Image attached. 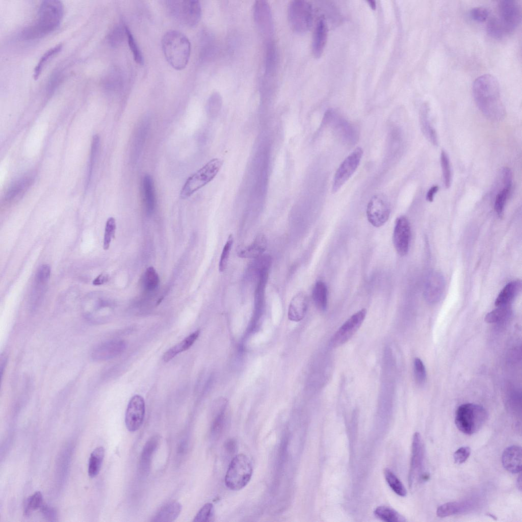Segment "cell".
I'll return each instance as SVG.
<instances>
[{"label":"cell","mask_w":522,"mask_h":522,"mask_svg":"<svg viewBox=\"0 0 522 522\" xmlns=\"http://www.w3.org/2000/svg\"><path fill=\"white\" fill-rule=\"evenodd\" d=\"M472 91L477 107L486 117L495 121L505 117L500 84L494 76L485 74L479 76L474 82Z\"/></svg>","instance_id":"6da1fadb"},{"label":"cell","mask_w":522,"mask_h":522,"mask_svg":"<svg viewBox=\"0 0 522 522\" xmlns=\"http://www.w3.org/2000/svg\"><path fill=\"white\" fill-rule=\"evenodd\" d=\"M64 15V7L60 1L47 0L40 5L36 21L25 28L20 38L31 40L43 37L54 31L60 25Z\"/></svg>","instance_id":"7a4b0ae2"},{"label":"cell","mask_w":522,"mask_h":522,"mask_svg":"<svg viewBox=\"0 0 522 522\" xmlns=\"http://www.w3.org/2000/svg\"><path fill=\"white\" fill-rule=\"evenodd\" d=\"M162 46L166 60L173 68H185L190 56L191 44L184 34L175 30L167 32L162 38Z\"/></svg>","instance_id":"3957f363"},{"label":"cell","mask_w":522,"mask_h":522,"mask_svg":"<svg viewBox=\"0 0 522 522\" xmlns=\"http://www.w3.org/2000/svg\"><path fill=\"white\" fill-rule=\"evenodd\" d=\"M487 418V412L482 406L466 403L457 408L455 422L456 427L461 432L472 435L481 428Z\"/></svg>","instance_id":"277c9868"},{"label":"cell","mask_w":522,"mask_h":522,"mask_svg":"<svg viewBox=\"0 0 522 522\" xmlns=\"http://www.w3.org/2000/svg\"><path fill=\"white\" fill-rule=\"evenodd\" d=\"M253 468L249 458L241 453L234 456L230 462L225 476V484L231 490H238L249 482Z\"/></svg>","instance_id":"5b68a950"},{"label":"cell","mask_w":522,"mask_h":522,"mask_svg":"<svg viewBox=\"0 0 522 522\" xmlns=\"http://www.w3.org/2000/svg\"><path fill=\"white\" fill-rule=\"evenodd\" d=\"M222 164L223 161L218 158L208 162L187 179L181 189L180 197L183 199L187 198L209 183L216 176Z\"/></svg>","instance_id":"8992f818"},{"label":"cell","mask_w":522,"mask_h":522,"mask_svg":"<svg viewBox=\"0 0 522 522\" xmlns=\"http://www.w3.org/2000/svg\"><path fill=\"white\" fill-rule=\"evenodd\" d=\"M288 18L291 29L295 32H307L313 22V10L311 4L305 1H291L288 7Z\"/></svg>","instance_id":"52a82bcc"},{"label":"cell","mask_w":522,"mask_h":522,"mask_svg":"<svg viewBox=\"0 0 522 522\" xmlns=\"http://www.w3.org/2000/svg\"><path fill=\"white\" fill-rule=\"evenodd\" d=\"M167 5L171 16L183 24L193 27L200 21L201 8L198 1H168Z\"/></svg>","instance_id":"ba28073f"},{"label":"cell","mask_w":522,"mask_h":522,"mask_svg":"<svg viewBox=\"0 0 522 522\" xmlns=\"http://www.w3.org/2000/svg\"><path fill=\"white\" fill-rule=\"evenodd\" d=\"M363 151L356 148L342 162L337 169L333 179L332 192H337L355 172L360 164Z\"/></svg>","instance_id":"9c48e42d"},{"label":"cell","mask_w":522,"mask_h":522,"mask_svg":"<svg viewBox=\"0 0 522 522\" xmlns=\"http://www.w3.org/2000/svg\"><path fill=\"white\" fill-rule=\"evenodd\" d=\"M499 19L507 34L512 33L519 24L521 18V8L517 1H501L498 5Z\"/></svg>","instance_id":"30bf717a"},{"label":"cell","mask_w":522,"mask_h":522,"mask_svg":"<svg viewBox=\"0 0 522 522\" xmlns=\"http://www.w3.org/2000/svg\"><path fill=\"white\" fill-rule=\"evenodd\" d=\"M367 216L369 222L374 226L379 227L388 220L390 207L388 199L383 194L374 195L368 202Z\"/></svg>","instance_id":"8fae6325"},{"label":"cell","mask_w":522,"mask_h":522,"mask_svg":"<svg viewBox=\"0 0 522 522\" xmlns=\"http://www.w3.org/2000/svg\"><path fill=\"white\" fill-rule=\"evenodd\" d=\"M424 458V446L421 435L415 432L413 436L411 456L408 475L409 487L413 488L417 481L422 478Z\"/></svg>","instance_id":"7c38bea8"},{"label":"cell","mask_w":522,"mask_h":522,"mask_svg":"<svg viewBox=\"0 0 522 522\" xmlns=\"http://www.w3.org/2000/svg\"><path fill=\"white\" fill-rule=\"evenodd\" d=\"M367 309L362 308L351 316L337 330L331 340L333 347H338L348 342L356 333L363 323Z\"/></svg>","instance_id":"4fadbf2b"},{"label":"cell","mask_w":522,"mask_h":522,"mask_svg":"<svg viewBox=\"0 0 522 522\" xmlns=\"http://www.w3.org/2000/svg\"><path fill=\"white\" fill-rule=\"evenodd\" d=\"M253 13L254 20L262 35L269 39L274 33V22L271 7L266 1L255 2Z\"/></svg>","instance_id":"5bb4252c"},{"label":"cell","mask_w":522,"mask_h":522,"mask_svg":"<svg viewBox=\"0 0 522 522\" xmlns=\"http://www.w3.org/2000/svg\"><path fill=\"white\" fill-rule=\"evenodd\" d=\"M145 411V402L143 397L138 395L132 397L125 416V423L128 430L134 432L140 428L144 421Z\"/></svg>","instance_id":"9a60e30c"},{"label":"cell","mask_w":522,"mask_h":522,"mask_svg":"<svg viewBox=\"0 0 522 522\" xmlns=\"http://www.w3.org/2000/svg\"><path fill=\"white\" fill-rule=\"evenodd\" d=\"M410 239V226L407 218L403 216L396 220L394 233L393 243L397 252L400 256L406 255L408 252Z\"/></svg>","instance_id":"2e32d148"},{"label":"cell","mask_w":522,"mask_h":522,"mask_svg":"<svg viewBox=\"0 0 522 522\" xmlns=\"http://www.w3.org/2000/svg\"><path fill=\"white\" fill-rule=\"evenodd\" d=\"M269 267H265L259 271L258 281L254 293V310L250 330H252L256 326L262 315L265 304V292L268 280Z\"/></svg>","instance_id":"e0dca14e"},{"label":"cell","mask_w":522,"mask_h":522,"mask_svg":"<svg viewBox=\"0 0 522 522\" xmlns=\"http://www.w3.org/2000/svg\"><path fill=\"white\" fill-rule=\"evenodd\" d=\"M445 288L443 275L438 272L431 273L427 277L424 289V297L430 304L437 302L440 299Z\"/></svg>","instance_id":"ac0fdd59"},{"label":"cell","mask_w":522,"mask_h":522,"mask_svg":"<svg viewBox=\"0 0 522 522\" xmlns=\"http://www.w3.org/2000/svg\"><path fill=\"white\" fill-rule=\"evenodd\" d=\"M328 27L326 20L321 16L316 24L312 40V52L315 58H320L327 42Z\"/></svg>","instance_id":"d6986e66"},{"label":"cell","mask_w":522,"mask_h":522,"mask_svg":"<svg viewBox=\"0 0 522 522\" xmlns=\"http://www.w3.org/2000/svg\"><path fill=\"white\" fill-rule=\"evenodd\" d=\"M123 342L112 341L99 345L91 353V358L95 361H101L111 359L117 356L124 349Z\"/></svg>","instance_id":"ffe728a7"},{"label":"cell","mask_w":522,"mask_h":522,"mask_svg":"<svg viewBox=\"0 0 522 522\" xmlns=\"http://www.w3.org/2000/svg\"><path fill=\"white\" fill-rule=\"evenodd\" d=\"M504 467L512 474H517L521 470V448L513 445L506 448L502 456Z\"/></svg>","instance_id":"44dd1931"},{"label":"cell","mask_w":522,"mask_h":522,"mask_svg":"<svg viewBox=\"0 0 522 522\" xmlns=\"http://www.w3.org/2000/svg\"><path fill=\"white\" fill-rule=\"evenodd\" d=\"M160 439L158 435L152 436L143 448L139 463V474L142 476L148 474L152 456L159 446Z\"/></svg>","instance_id":"7402d4cb"},{"label":"cell","mask_w":522,"mask_h":522,"mask_svg":"<svg viewBox=\"0 0 522 522\" xmlns=\"http://www.w3.org/2000/svg\"><path fill=\"white\" fill-rule=\"evenodd\" d=\"M308 301L306 294L302 292L296 294L289 306L288 316L292 321L298 322L304 317L308 307Z\"/></svg>","instance_id":"603a6c76"},{"label":"cell","mask_w":522,"mask_h":522,"mask_svg":"<svg viewBox=\"0 0 522 522\" xmlns=\"http://www.w3.org/2000/svg\"><path fill=\"white\" fill-rule=\"evenodd\" d=\"M267 247L266 236L260 233L253 242L247 246H240L237 249V254L241 258H257L261 256Z\"/></svg>","instance_id":"cb8c5ba5"},{"label":"cell","mask_w":522,"mask_h":522,"mask_svg":"<svg viewBox=\"0 0 522 522\" xmlns=\"http://www.w3.org/2000/svg\"><path fill=\"white\" fill-rule=\"evenodd\" d=\"M420 121L421 129L424 135L432 144L437 146L438 145L437 134L429 120V107L427 103H424L421 107Z\"/></svg>","instance_id":"d4e9b609"},{"label":"cell","mask_w":522,"mask_h":522,"mask_svg":"<svg viewBox=\"0 0 522 522\" xmlns=\"http://www.w3.org/2000/svg\"><path fill=\"white\" fill-rule=\"evenodd\" d=\"M521 286V282L519 280L512 281L507 283L497 296L495 305L500 306L509 304L520 291Z\"/></svg>","instance_id":"484cf974"},{"label":"cell","mask_w":522,"mask_h":522,"mask_svg":"<svg viewBox=\"0 0 522 522\" xmlns=\"http://www.w3.org/2000/svg\"><path fill=\"white\" fill-rule=\"evenodd\" d=\"M143 196L146 212L147 214L152 213L155 205V191L152 177L146 175L143 180Z\"/></svg>","instance_id":"4316f807"},{"label":"cell","mask_w":522,"mask_h":522,"mask_svg":"<svg viewBox=\"0 0 522 522\" xmlns=\"http://www.w3.org/2000/svg\"><path fill=\"white\" fill-rule=\"evenodd\" d=\"M181 510V505L176 502H170L164 506L156 514L152 521L171 522L178 516Z\"/></svg>","instance_id":"83f0119b"},{"label":"cell","mask_w":522,"mask_h":522,"mask_svg":"<svg viewBox=\"0 0 522 522\" xmlns=\"http://www.w3.org/2000/svg\"><path fill=\"white\" fill-rule=\"evenodd\" d=\"M199 333V330L195 331L180 343L168 349L163 356V360L165 362H168L177 354L189 349L197 339Z\"/></svg>","instance_id":"f1b7e54d"},{"label":"cell","mask_w":522,"mask_h":522,"mask_svg":"<svg viewBox=\"0 0 522 522\" xmlns=\"http://www.w3.org/2000/svg\"><path fill=\"white\" fill-rule=\"evenodd\" d=\"M33 176H24L14 183L8 190L5 196L6 201H10L27 190L33 181Z\"/></svg>","instance_id":"f546056e"},{"label":"cell","mask_w":522,"mask_h":522,"mask_svg":"<svg viewBox=\"0 0 522 522\" xmlns=\"http://www.w3.org/2000/svg\"><path fill=\"white\" fill-rule=\"evenodd\" d=\"M312 299L316 307L320 310H325L327 306V289L325 283L318 281L313 289Z\"/></svg>","instance_id":"4dcf8cb0"},{"label":"cell","mask_w":522,"mask_h":522,"mask_svg":"<svg viewBox=\"0 0 522 522\" xmlns=\"http://www.w3.org/2000/svg\"><path fill=\"white\" fill-rule=\"evenodd\" d=\"M105 456V449L102 447L95 449L90 455L88 464L89 476L94 478L99 472Z\"/></svg>","instance_id":"1f68e13d"},{"label":"cell","mask_w":522,"mask_h":522,"mask_svg":"<svg viewBox=\"0 0 522 522\" xmlns=\"http://www.w3.org/2000/svg\"><path fill=\"white\" fill-rule=\"evenodd\" d=\"M467 505L462 502H451L445 503L438 507L436 514L440 517L460 513L465 510Z\"/></svg>","instance_id":"d6a6232c"},{"label":"cell","mask_w":522,"mask_h":522,"mask_svg":"<svg viewBox=\"0 0 522 522\" xmlns=\"http://www.w3.org/2000/svg\"><path fill=\"white\" fill-rule=\"evenodd\" d=\"M374 514L377 518L386 522H401L406 520L397 511L387 506L377 507L374 511Z\"/></svg>","instance_id":"836d02e7"},{"label":"cell","mask_w":522,"mask_h":522,"mask_svg":"<svg viewBox=\"0 0 522 522\" xmlns=\"http://www.w3.org/2000/svg\"><path fill=\"white\" fill-rule=\"evenodd\" d=\"M384 475L386 482L395 493L401 497L406 495L407 491L404 485L390 469L385 468Z\"/></svg>","instance_id":"e575fe53"},{"label":"cell","mask_w":522,"mask_h":522,"mask_svg":"<svg viewBox=\"0 0 522 522\" xmlns=\"http://www.w3.org/2000/svg\"><path fill=\"white\" fill-rule=\"evenodd\" d=\"M126 38V25L120 23L115 25L108 36L109 44L113 47H117Z\"/></svg>","instance_id":"d590c367"},{"label":"cell","mask_w":522,"mask_h":522,"mask_svg":"<svg viewBox=\"0 0 522 522\" xmlns=\"http://www.w3.org/2000/svg\"><path fill=\"white\" fill-rule=\"evenodd\" d=\"M62 44L56 45L46 51L40 59L34 72V77L37 79L42 72L44 66L53 56L58 53L62 49Z\"/></svg>","instance_id":"8d00e7d4"},{"label":"cell","mask_w":522,"mask_h":522,"mask_svg":"<svg viewBox=\"0 0 522 522\" xmlns=\"http://www.w3.org/2000/svg\"><path fill=\"white\" fill-rule=\"evenodd\" d=\"M486 29L488 35L496 39H502L506 35L498 17H494L489 19Z\"/></svg>","instance_id":"74e56055"},{"label":"cell","mask_w":522,"mask_h":522,"mask_svg":"<svg viewBox=\"0 0 522 522\" xmlns=\"http://www.w3.org/2000/svg\"><path fill=\"white\" fill-rule=\"evenodd\" d=\"M160 279L158 273L153 267L147 268L143 277L145 288L149 291L155 289L158 286Z\"/></svg>","instance_id":"f35d334b"},{"label":"cell","mask_w":522,"mask_h":522,"mask_svg":"<svg viewBox=\"0 0 522 522\" xmlns=\"http://www.w3.org/2000/svg\"><path fill=\"white\" fill-rule=\"evenodd\" d=\"M440 163L444 185L447 189H448L451 186L452 182L451 168L448 155L443 150L440 154Z\"/></svg>","instance_id":"ab89813d"},{"label":"cell","mask_w":522,"mask_h":522,"mask_svg":"<svg viewBox=\"0 0 522 522\" xmlns=\"http://www.w3.org/2000/svg\"><path fill=\"white\" fill-rule=\"evenodd\" d=\"M43 502V497L41 492L36 491L31 495L27 500L24 508V513L25 515L29 516L31 513L36 510L40 508Z\"/></svg>","instance_id":"60d3db41"},{"label":"cell","mask_w":522,"mask_h":522,"mask_svg":"<svg viewBox=\"0 0 522 522\" xmlns=\"http://www.w3.org/2000/svg\"><path fill=\"white\" fill-rule=\"evenodd\" d=\"M511 187H503L495 196L494 210L497 214L501 217L504 213L507 200L509 196Z\"/></svg>","instance_id":"b9f144b4"},{"label":"cell","mask_w":522,"mask_h":522,"mask_svg":"<svg viewBox=\"0 0 522 522\" xmlns=\"http://www.w3.org/2000/svg\"><path fill=\"white\" fill-rule=\"evenodd\" d=\"M221 95L217 92H213L209 97L206 103V111L211 117L215 116L219 112L222 105Z\"/></svg>","instance_id":"7bdbcfd3"},{"label":"cell","mask_w":522,"mask_h":522,"mask_svg":"<svg viewBox=\"0 0 522 522\" xmlns=\"http://www.w3.org/2000/svg\"><path fill=\"white\" fill-rule=\"evenodd\" d=\"M497 307L486 315L485 318L486 322L493 323L500 321L509 315L511 311L509 304Z\"/></svg>","instance_id":"ee69618b"},{"label":"cell","mask_w":522,"mask_h":522,"mask_svg":"<svg viewBox=\"0 0 522 522\" xmlns=\"http://www.w3.org/2000/svg\"><path fill=\"white\" fill-rule=\"evenodd\" d=\"M126 33L127 42L135 61L138 64L142 65L144 62L142 54L132 32L126 25Z\"/></svg>","instance_id":"f6af8a7d"},{"label":"cell","mask_w":522,"mask_h":522,"mask_svg":"<svg viewBox=\"0 0 522 522\" xmlns=\"http://www.w3.org/2000/svg\"><path fill=\"white\" fill-rule=\"evenodd\" d=\"M233 243V237L232 234H230L227 239V241L223 248L222 253L220 256V261L219 263V270L220 272H223L226 269L228 260L230 254V252Z\"/></svg>","instance_id":"bcb514c9"},{"label":"cell","mask_w":522,"mask_h":522,"mask_svg":"<svg viewBox=\"0 0 522 522\" xmlns=\"http://www.w3.org/2000/svg\"><path fill=\"white\" fill-rule=\"evenodd\" d=\"M116 227L115 219L113 217L109 218L105 226L103 243V248L105 250H108L110 247L112 239L115 236Z\"/></svg>","instance_id":"7dc6e473"},{"label":"cell","mask_w":522,"mask_h":522,"mask_svg":"<svg viewBox=\"0 0 522 522\" xmlns=\"http://www.w3.org/2000/svg\"><path fill=\"white\" fill-rule=\"evenodd\" d=\"M214 517V507L212 503H206L199 510L193 519L194 522H208Z\"/></svg>","instance_id":"c3c4849f"},{"label":"cell","mask_w":522,"mask_h":522,"mask_svg":"<svg viewBox=\"0 0 522 522\" xmlns=\"http://www.w3.org/2000/svg\"><path fill=\"white\" fill-rule=\"evenodd\" d=\"M414 373L415 380L417 383H424L426 378V372L422 361L416 358L414 361Z\"/></svg>","instance_id":"681fc988"},{"label":"cell","mask_w":522,"mask_h":522,"mask_svg":"<svg viewBox=\"0 0 522 522\" xmlns=\"http://www.w3.org/2000/svg\"><path fill=\"white\" fill-rule=\"evenodd\" d=\"M469 15L474 21L483 22L487 19L489 16V12L486 8L484 7H475L470 10Z\"/></svg>","instance_id":"f907efd6"},{"label":"cell","mask_w":522,"mask_h":522,"mask_svg":"<svg viewBox=\"0 0 522 522\" xmlns=\"http://www.w3.org/2000/svg\"><path fill=\"white\" fill-rule=\"evenodd\" d=\"M50 267L48 265H42L39 268L36 275V282L37 284H44L50 275Z\"/></svg>","instance_id":"816d5d0a"},{"label":"cell","mask_w":522,"mask_h":522,"mask_svg":"<svg viewBox=\"0 0 522 522\" xmlns=\"http://www.w3.org/2000/svg\"><path fill=\"white\" fill-rule=\"evenodd\" d=\"M99 146V137L97 135H95L94 136H93V140H92V146H91V150L90 158V164H89V173H88V179H89H89H90V178L91 177V174H92V169H93V166L94 165V162H95V160H96V155H97V152H98Z\"/></svg>","instance_id":"f5cc1de1"},{"label":"cell","mask_w":522,"mask_h":522,"mask_svg":"<svg viewBox=\"0 0 522 522\" xmlns=\"http://www.w3.org/2000/svg\"><path fill=\"white\" fill-rule=\"evenodd\" d=\"M471 450L469 447H462L457 450L454 453V460L456 464H460L464 463L469 457Z\"/></svg>","instance_id":"db71d44e"},{"label":"cell","mask_w":522,"mask_h":522,"mask_svg":"<svg viewBox=\"0 0 522 522\" xmlns=\"http://www.w3.org/2000/svg\"><path fill=\"white\" fill-rule=\"evenodd\" d=\"M62 75L60 72L57 71L53 74L48 82L46 91L48 95L51 94L56 90L57 87L60 84L61 81Z\"/></svg>","instance_id":"11a10c76"},{"label":"cell","mask_w":522,"mask_h":522,"mask_svg":"<svg viewBox=\"0 0 522 522\" xmlns=\"http://www.w3.org/2000/svg\"><path fill=\"white\" fill-rule=\"evenodd\" d=\"M40 508L43 514L46 518L49 520H55L56 512L53 508L44 505H42Z\"/></svg>","instance_id":"9f6ffc18"},{"label":"cell","mask_w":522,"mask_h":522,"mask_svg":"<svg viewBox=\"0 0 522 522\" xmlns=\"http://www.w3.org/2000/svg\"><path fill=\"white\" fill-rule=\"evenodd\" d=\"M438 190L439 187L437 185L431 187L427 192L426 196V200L429 202L433 201L434 197Z\"/></svg>","instance_id":"6f0895ef"},{"label":"cell","mask_w":522,"mask_h":522,"mask_svg":"<svg viewBox=\"0 0 522 522\" xmlns=\"http://www.w3.org/2000/svg\"><path fill=\"white\" fill-rule=\"evenodd\" d=\"M108 280L109 276L107 274L101 273L93 280V284L100 285L107 282Z\"/></svg>","instance_id":"680465c9"},{"label":"cell","mask_w":522,"mask_h":522,"mask_svg":"<svg viewBox=\"0 0 522 522\" xmlns=\"http://www.w3.org/2000/svg\"><path fill=\"white\" fill-rule=\"evenodd\" d=\"M367 2L372 10L376 9V3L375 1H367Z\"/></svg>","instance_id":"91938a15"},{"label":"cell","mask_w":522,"mask_h":522,"mask_svg":"<svg viewBox=\"0 0 522 522\" xmlns=\"http://www.w3.org/2000/svg\"><path fill=\"white\" fill-rule=\"evenodd\" d=\"M226 446H227L226 448L228 449L229 450L232 451L233 449V448H234V442L233 441L228 442V443L226 445Z\"/></svg>","instance_id":"94428289"},{"label":"cell","mask_w":522,"mask_h":522,"mask_svg":"<svg viewBox=\"0 0 522 522\" xmlns=\"http://www.w3.org/2000/svg\"><path fill=\"white\" fill-rule=\"evenodd\" d=\"M521 476H519V477L517 479V483L518 488L520 490H521Z\"/></svg>","instance_id":"6125c7cd"}]
</instances>
